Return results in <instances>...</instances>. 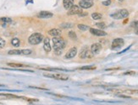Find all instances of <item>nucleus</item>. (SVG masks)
<instances>
[{"instance_id":"f257e3e1","label":"nucleus","mask_w":138,"mask_h":105,"mask_svg":"<svg viewBox=\"0 0 138 105\" xmlns=\"http://www.w3.org/2000/svg\"><path fill=\"white\" fill-rule=\"evenodd\" d=\"M66 46V42L62 38L53 37V49L57 56H60L64 50V48Z\"/></svg>"},{"instance_id":"f03ea898","label":"nucleus","mask_w":138,"mask_h":105,"mask_svg":"<svg viewBox=\"0 0 138 105\" xmlns=\"http://www.w3.org/2000/svg\"><path fill=\"white\" fill-rule=\"evenodd\" d=\"M44 39V36L41 33H34L32 34V35L29 36L28 38V42L29 44L32 45V46H36V45L40 44L41 42L43 41Z\"/></svg>"},{"instance_id":"7ed1b4c3","label":"nucleus","mask_w":138,"mask_h":105,"mask_svg":"<svg viewBox=\"0 0 138 105\" xmlns=\"http://www.w3.org/2000/svg\"><path fill=\"white\" fill-rule=\"evenodd\" d=\"M129 15V12H128L127 9H120V10H118L117 12L111 14V17L114 18L115 19H125L126 17H128Z\"/></svg>"},{"instance_id":"20e7f679","label":"nucleus","mask_w":138,"mask_h":105,"mask_svg":"<svg viewBox=\"0 0 138 105\" xmlns=\"http://www.w3.org/2000/svg\"><path fill=\"white\" fill-rule=\"evenodd\" d=\"M44 77L49 78H53V79L60 80V81H66L69 79V77L65 74L61 73H53V74H44Z\"/></svg>"},{"instance_id":"39448f33","label":"nucleus","mask_w":138,"mask_h":105,"mask_svg":"<svg viewBox=\"0 0 138 105\" xmlns=\"http://www.w3.org/2000/svg\"><path fill=\"white\" fill-rule=\"evenodd\" d=\"M32 53V50H29V49H26V50H9L8 54L9 55H31Z\"/></svg>"},{"instance_id":"423d86ee","label":"nucleus","mask_w":138,"mask_h":105,"mask_svg":"<svg viewBox=\"0 0 138 105\" xmlns=\"http://www.w3.org/2000/svg\"><path fill=\"white\" fill-rule=\"evenodd\" d=\"M79 56H80V57H81V59H88V58H91L94 55L91 53V50H89V49H87V47H86V48L82 49V50L80 52V55H79Z\"/></svg>"},{"instance_id":"0eeeda50","label":"nucleus","mask_w":138,"mask_h":105,"mask_svg":"<svg viewBox=\"0 0 138 105\" xmlns=\"http://www.w3.org/2000/svg\"><path fill=\"white\" fill-rule=\"evenodd\" d=\"M82 12V8L78 5H73L70 9H68V15H75V14H80Z\"/></svg>"},{"instance_id":"6e6552de","label":"nucleus","mask_w":138,"mask_h":105,"mask_svg":"<svg viewBox=\"0 0 138 105\" xmlns=\"http://www.w3.org/2000/svg\"><path fill=\"white\" fill-rule=\"evenodd\" d=\"M124 44H125V41H124L123 39H121V38H116L112 42V49L114 50V49L121 48L124 46Z\"/></svg>"},{"instance_id":"1a4fd4ad","label":"nucleus","mask_w":138,"mask_h":105,"mask_svg":"<svg viewBox=\"0 0 138 105\" xmlns=\"http://www.w3.org/2000/svg\"><path fill=\"white\" fill-rule=\"evenodd\" d=\"M77 54V48L76 47H72L67 51V53L64 56V59H72L74 58Z\"/></svg>"},{"instance_id":"9d476101","label":"nucleus","mask_w":138,"mask_h":105,"mask_svg":"<svg viewBox=\"0 0 138 105\" xmlns=\"http://www.w3.org/2000/svg\"><path fill=\"white\" fill-rule=\"evenodd\" d=\"M102 50V45L99 43H95L92 44L91 46V51L93 55H98Z\"/></svg>"},{"instance_id":"9b49d317","label":"nucleus","mask_w":138,"mask_h":105,"mask_svg":"<svg viewBox=\"0 0 138 105\" xmlns=\"http://www.w3.org/2000/svg\"><path fill=\"white\" fill-rule=\"evenodd\" d=\"M79 6L81 8H90L93 6V3L92 1H89V0H81L79 3Z\"/></svg>"},{"instance_id":"f8f14e48","label":"nucleus","mask_w":138,"mask_h":105,"mask_svg":"<svg viewBox=\"0 0 138 105\" xmlns=\"http://www.w3.org/2000/svg\"><path fill=\"white\" fill-rule=\"evenodd\" d=\"M90 32L91 34H92L93 35L96 36H105L107 35V33L102 29H94V28H91L90 29Z\"/></svg>"},{"instance_id":"ddd939ff","label":"nucleus","mask_w":138,"mask_h":105,"mask_svg":"<svg viewBox=\"0 0 138 105\" xmlns=\"http://www.w3.org/2000/svg\"><path fill=\"white\" fill-rule=\"evenodd\" d=\"M43 49L46 52H50L52 50V46L51 44H50V40H49L48 38H44L43 39Z\"/></svg>"},{"instance_id":"4468645a","label":"nucleus","mask_w":138,"mask_h":105,"mask_svg":"<svg viewBox=\"0 0 138 105\" xmlns=\"http://www.w3.org/2000/svg\"><path fill=\"white\" fill-rule=\"evenodd\" d=\"M53 16V14H52L51 12H48V11H41L37 14V17L40 18V19H49V18H52Z\"/></svg>"},{"instance_id":"2eb2a0df","label":"nucleus","mask_w":138,"mask_h":105,"mask_svg":"<svg viewBox=\"0 0 138 105\" xmlns=\"http://www.w3.org/2000/svg\"><path fill=\"white\" fill-rule=\"evenodd\" d=\"M48 35H49L53 36V37H59L61 35V30L59 29H52L50 30H48Z\"/></svg>"},{"instance_id":"dca6fc26","label":"nucleus","mask_w":138,"mask_h":105,"mask_svg":"<svg viewBox=\"0 0 138 105\" xmlns=\"http://www.w3.org/2000/svg\"><path fill=\"white\" fill-rule=\"evenodd\" d=\"M74 5V0H63V6L65 9H70Z\"/></svg>"},{"instance_id":"f3484780","label":"nucleus","mask_w":138,"mask_h":105,"mask_svg":"<svg viewBox=\"0 0 138 105\" xmlns=\"http://www.w3.org/2000/svg\"><path fill=\"white\" fill-rule=\"evenodd\" d=\"M0 22L4 24H10L12 22V19L10 18H8V17H3L0 19Z\"/></svg>"},{"instance_id":"a211bd4d","label":"nucleus","mask_w":138,"mask_h":105,"mask_svg":"<svg viewBox=\"0 0 138 105\" xmlns=\"http://www.w3.org/2000/svg\"><path fill=\"white\" fill-rule=\"evenodd\" d=\"M11 44H12L13 46H15V47H19L20 44V40L18 38H14V39H12V40H11Z\"/></svg>"},{"instance_id":"6ab92c4d","label":"nucleus","mask_w":138,"mask_h":105,"mask_svg":"<svg viewBox=\"0 0 138 105\" xmlns=\"http://www.w3.org/2000/svg\"><path fill=\"white\" fill-rule=\"evenodd\" d=\"M7 65L10 67H26L27 66L24 65V64H20V63H8Z\"/></svg>"},{"instance_id":"aec40b11","label":"nucleus","mask_w":138,"mask_h":105,"mask_svg":"<svg viewBox=\"0 0 138 105\" xmlns=\"http://www.w3.org/2000/svg\"><path fill=\"white\" fill-rule=\"evenodd\" d=\"M103 15L99 13H93V14H91V18L95 20H98V19H102Z\"/></svg>"},{"instance_id":"412c9836","label":"nucleus","mask_w":138,"mask_h":105,"mask_svg":"<svg viewBox=\"0 0 138 105\" xmlns=\"http://www.w3.org/2000/svg\"><path fill=\"white\" fill-rule=\"evenodd\" d=\"M77 27H78L79 29H81V30H82V31H86V30L90 29L89 26H87V25H86V24H78L77 25Z\"/></svg>"},{"instance_id":"4be33fe9","label":"nucleus","mask_w":138,"mask_h":105,"mask_svg":"<svg viewBox=\"0 0 138 105\" xmlns=\"http://www.w3.org/2000/svg\"><path fill=\"white\" fill-rule=\"evenodd\" d=\"M69 37L71 39V40H76L77 39V36H76V34H75V32L74 31H70L69 32Z\"/></svg>"},{"instance_id":"5701e85b","label":"nucleus","mask_w":138,"mask_h":105,"mask_svg":"<svg viewBox=\"0 0 138 105\" xmlns=\"http://www.w3.org/2000/svg\"><path fill=\"white\" fill-rule=\"evenodd\" d=\"M79 70H95L96 66H82L79 67Z\"/></svg>"},{"instance_id":"b1692460","label":"nucleus","mask_w":138,"mask_h":105,"mask_svg":"<svg viewBox=\"0 0 138 105\" xmlns=\"http://www.w3.org/2000/svg\"><path fill=\"white\" fill-rule=\"evenodd\" d=\"M73 24L70 23H64L60 25V27L64 28V29H69V28H72Z\"/></svg>"},{"instance_id":"393cba45","label":"nucleus","mask_w":138,"mask_h":105,"mask_svg":"<svg viewBox=\"0 0 138 105\" xmlns=\"http://www.w3.org/2000/svg\"><path fill=\"white\" fill-rule=\"evenodd\" d=\"M96 26H98V28H99V29H103L106 28V24H105V23H103V22H100V23H97L96 24Z\"/></svg>"},{"instance_id":"a878e982","label":"nucleus","mask_w":138,"mask_h":105,"mask_svg":"<svg viewBox=\"0 0 138 105\" xmlns=\"http://www.w3.org/2000/svg\"><path fill=\"white\" fill-rule=\"evenodd\" d=\"M122 92H125L128 94H138V90H125L122 91Z\"/></svg>"},{"instance_id":"bb28decb","label":"nucleus","mask_w":138,"mask_h":105,"mask_svg":"<svg viewBox=\"0 0 138 105\" xmlns=\"http://www.w3.org/2000/svg\"><path fill=\"white\" fill-rule=\"evenodd\" d=\"M5 44H6V42H5V40L3 39V38L0 37V49L4 48L5 46Z\"/></svg>"},{"instance_id":"cd10ccee","label":"nucleus","mask_w":138,"mask_h":105,"mask_svg":"<svg viewBox=\"0 0 138 105\" xmlns=\"http://www.w3.org/2000/svg\"><path fill=\"white\" fill-rule=\"evenodd\" d=\"M130 27L135 28V29H137V28H138V21L137 20L133 21V22L130 24Z\"/></svg>"},{"instance_id":"c85d7f7f","label":"nucleus","mask_w":138,"mask_h":105,"mask_svg":"<svg viewBox=\"0 0 138 105\" xmlns=\"http://www.w3.org/2000/svg\"><path fill=\"white\" fill-rule=\"evenodd\" d=\"M103 4L105 5V6H108L111 4V0H106V1H103Z\"/></svg>"},{"instance_id":"c756f323","label":"nucleus","mask_w":138,"mask_h":105,"mask_svg":"<svg viewBox=\"0 0 138 105\" xmlns=\"http://www.w3.org/2000/svg\"><path fill=\"white\" fill-rule=\"evenodd\" d=\"M134 74H136L135 71H127V72H125L124 75H134Z\"/></svg>"},{"instance_id":"7c9ffc66","label":"nucleus","mask_w":138,"mask_h":105,"mask_svg":"<svg viewBox=\"0 0 138 105\" xmlns=\"http://www.w3.org/2000/svg\"><path fill=\"white\" fill-rule=\"evenodd\" d=\"M119 97H120V98H130V96H126V95H118Z\"/></svg>"},{"instance_id":"2f4dec72","label":"nucleus","mask_w":138,"mask_h":105,"mask_svg":"<svg viewBox=\"0 0 138 105\" xmlns=\"http://www.w3.org/2000/svg\"><path fill=\"white\" fill-rule=\"evenodd\" d=\"M79 16H87V13H84V12H81L80 14H78Z\"/></svg>"},{"instance_id":"473e14b6","label":"nucleus","mask_w":138,"mask_h":105,"mask_svg":"<svg viewBox=\"0 0 138 105\" xmlns=\"http://www.w3.org/2000/svg\"><path fill=\"white\" fill-rule=\"evenodd\" d=\"M120 69V67H116V68H109V69H106V71H112V70H119Z\"/></svg>"},{"instance_id":"72a5a7b5","label":"nucleus","mask_w":138,"mask_h":105,"mask_svg":"<svg viewBox=\"0 0 138 105\" xmlns=\"http://www.w3.org/2000/svg\"><path fill=\"white\" fill-rule=\"evenodd\" d=\"M135 34H136V35H138V28L136 29V30H135Z\"/></svg>"},{"instance_id":"f704fd0d","label":"nucleus","mask_w":138,"mask_h":105,"mask_svg":"<svg viewBox=\"0 0 138 105\" xmlns=\"http://www.w3.org/2000/svg\"><path fill=\"white\" fill-rule=\"evenodd\" d=\"M118 1H119V2H122V1H124V0H118Z\"/></svg>"},{"instance_id":"c9c22d12","label":"nucleus","mask_w":138,"mask_h":105,"mask_svg":"<svg viewBox=\"0 0 138 105\" xmlns=\"http://www.w3.org/2000/svg\"><path fill=\"white\" fill-rule=\"evenodd\" d=\"M89 1H92V0H89Z\"/></svg>"}]
</instances>
